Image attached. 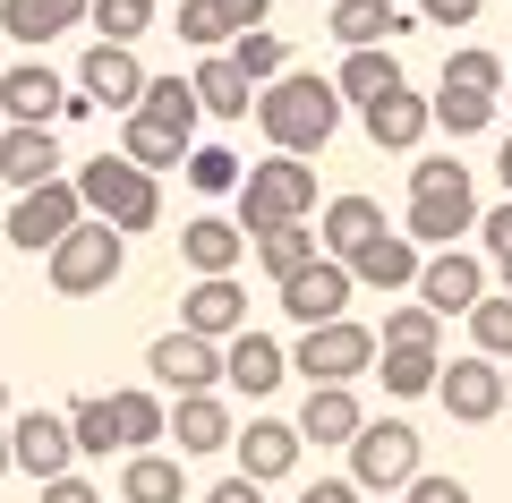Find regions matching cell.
Returning a JSON list of instances; mask_svg holds the SVG:
<instances>
[{
    "label": "cell",
    "mask_w": 512,
    "mask_h": 503,
    "mask_svg": "<svg viewBox=\"0 0 512 503\" xmlns=\"http://www.w3.org/2000/svg\"><path fill=\"white\" fill-rule=\"evenodd\" d=\"M487 299V256H470V248H444V256H427L419 265V307L427 316H470V307Z\"/></svg>",
    "instance_id": "cell-11"
},
{
    "label": "cell",
    "mask_w": 512,
    "mask_h": 503,
    "mask_svg": "<svg viewBox=\"0 0 512 503\" xmlns=\"http://www.w3.org/2000/svg\"><path fill=\"white\" fill-rule=\"evenodd\" d=\"M308 214H316V162L274 154V162H248L239 171V231L248 239L282 231V222H308Z\"/></svg>",
    "instance_id": "cell-4"
},
{
    "label": "cell",
    "mask_w": 512,
    "mask_h": 503,
    "mask_svg": "<svg viewBox=\"0 0 512 503\" xmlns=\"http://www.w3.org/2000/svg\"><path fill=\"white\" fill-rule=\"evenodd\" d=\"M256 128L274 137V154L308 162V154H325L333 128H342V94L316 69H282L274 86H256Z\"/></svg>",
    "instance_id": "cell-1"
},
{
    "label": "cell",
    "mask_w": 512,
    "mask_h": 503,
    "mask_svg": "<svg viewBox=\"0 0 512 503\" xmlns=\"http://www.w3.org/2000/svg\"><path fill=\"white\" fill-rule=\"evenodd\" d=\"M376 231H384V205H376V197H333V205H325V231H316V256L350 265Z\"/></svg>",
    "instance_id": "cell-23"
},
{
    "label": "cell",
    "mask_w": 512,
    "mask_h": 503,
    "mask_svg": "<svg viewBox=\"0 0 512 503\" xmlns=\"http://www.w3.org/2000/svg\"><path fill=\"white\" fill-rule=\"evenodd\" d=\"M86 222V205H77V188L69 180H43V188H26L18 205H9V248H26V256H52L60 239Z\"/></svg>",
    "instance_id": "cell-9"
},
{
    "label": "cell",
    "mask_w": 512,
    "mask_h": 503,
    "mask_svg": "<svg viewBox=\"0 0 512 503\" xmlns=\"http://www.w3.org/2000/svg\"><path fill=\"white\" fill-rule=\"evenodd\" d=\"M103 401H111V435H120V452H154V444H163L171 410L154 393H103Z\"/></svg>",
    "instance_id": "cell-31"
},
{
    "label": "cell",
    "mask_w": 512,
    "mask_h": 503,
    "mask_svg": "<svg viewBox=\"0 0 512 503\" xmlns=\"http://www.w3.org/2000/svg\"><path fill=\"white\" fill-rule=\"evenodd\" d=\"M376 376H384V393H402V401H419V393H436V376H444V350H376Z\"/></svg>",
    "instance_id": "cell-35"
},
{
    "label": "cell",
    "mask_w": 512,
    "mask_h": 503,
    "mask_svg": "<svg viewBox=\"0 0 512 503\" xmlns=\"http://www.w3.org/2000/svg\"><path fill=\"white\" fill-rule=\"evenodd\" d=\"M180 333H197V342H239L248 333V299H239V282H197L180 299Z\"/></svg>",
    "instance_id": "cell-18"
},
{
    "label": "cell",
    "mask_w": 512,
    "mask_h": 503,
    "mask_svg": "<svg viewBox=\"0 0 512 503\" xmlns=\"http://www.w3.org/2000/svg\"><path fill=\"white\" fill-rule=\"evenodd\" d=\"M231 452H239V478H248V486H274V478H291V469H299V452H308V444H299L291 418H248V427L231 435Z\"/></svg>",
    "instance_id": "cell-16"
},
{
    "label": "cell",
    "mask_w": 512,
    "mask_h": 503,
    "mask_svg": "<svg viewBox=\"0 0 512 503\" xmlns=\"http://www.w3.org/2000/svg\"><path fill=\"white\" fill-rule=\"evenodd\" d=\"M504 410H512V367H504Z\"/></svg>",
    "instance_id": "cell-55"
},
{
    "label": "cell",
    "mask_w": 512,
    "mask_h": 503,
    "mask_svg": "<svg viewBox=\"0 0 512 503\" xmlns=\"http://www.w3.org/2000/svg\"><path fill=\"white\" fill-rule=\"evenodd\" d=\"M504 299H512V256H504Z\"/></svg>",
    "instance_id": "cell-54"
},
{
    "label": "cell",
    "mask_w": 512,
    "mask_h": 503,
    "mask_svg": "<svg viewBox=\"0 0 512 503\" xmlns=\"http://www.w3.org/2000/svg\"><path fill=\"white\" fill-rule=\"evenodd\" d=\"M299 503H359V486L350 478H316V486H299Z\"/></svg>",
    "instance_id": "cell-49"
},
{
    "label": "cell",
    "mask_w": 512,
    "mask_h": 503,
    "mask_svg": "<svg viewBox=\"0 0 512 503\" xmlns=\"http://www.w3.org/2000/svg\"><path fill=\"white\" fill-rule=\"evenodd\" d=\"M231 69L248 77V86H274V77L291 69V43H282L274 26H256V35H239V43H231Z\"/></svg>",
    "instance_id": "cell-36"
},
{
    "label": "cell",
    "mask_w": 512,
    "mask_h": 503,
    "mask_svg": "<svg viewBox=\"0 0 512 503\" xmlns=\"http://www.w3.org/2000/svg\"><path fill=\"white\" fill-rule=\"evenodd\" d=\"M504 103H512V77H504Z\"/></svg>",
    "instance_id": "cell-57"
},
{
    "label": "cell",
    "mask_w": 512,
    "mask_h": 503,
    "mask_svg": "<svg viewBox=\"0 0 512 503\" xmlns=\"http://www.w3.org/2000/svg\"><path fill=\"white\" fill-rule=\"evenodd\" d=\"M282 316L299 324V333H316V324H333L350 307V265H333V256H308V265L291 273V282H274Z\"/></svg>",
    "instance_id": "cell-10"
},
{
    "label": "cell",
    "mask_w": 512,
    "mask_h": 503,
    "mask_svg": "<svg viewBox=\"0 0 512 503\" xmlns=\"http://www.w3.org/2000/svg\"><path fill=\"white\" fill-rule=\"evenodd\" d=\"M60 418H69V444L86 452V461H103V452H120V435H111V401H103V393L69 401V410H60Z\"/></svg>",
    "instance_id": "cell-38"
},
{
    "label": "cell",
    "mask_w": 512,
    "mask_h": 503,
    "mask_svg": "<svg viewBox=\"0 0 512 503\" xmlns=\"http://www.w3.org/2000/svg\"><path fill=\"white\" fill-rule=\"evenodd\" d=\"M188 94H197V111H214V120H248L256 111V86L231 69V52H205L197 77H188Z\"/></svg>",
    "instance_id": "cell-26"
},
{
    "label": "cell",
    "mask_w": 512,
    "mask_h": 503,
    "mask_svg": "<svg viewBox=\"0 0 512 503\" xmlns=\"http://www.w3.org/2000/svg\"><path fill=\"white\" fill-rule=\"evenodd\" d=\"M291 367L308 376V393H316V384H359L367 367H376V333L350 324V316H333V324H316V333H299Z\"/></svg>",
    "instance_id": "cell-7"
},
{
    "label": "cell",
    "mask_w": 512,
    "mask_h": 503,
    "mask_svg": "<svg viewBox=\"0 0 512 503\" xmlns=\"http://www.w3.org/2000/svg\"><path fill=\"white\" fill-rule=\"evenodd\" d=\"M43 503H103V495H94V486L69 469V478H52V486H43Z\"/></svg>",
    "instance_id": "cell-50"
},
{
    "label": "cell",
    "mask_w": 512,
    "mask_h": 503,
    "mask_svg": "<svg viewBox=\"0 0 512 503\" xmlns=\"http://www.w3.org/2000/svg\"><path fill=\"white\" fill-rule=\"evenodd\" d=\"M77 94H86L94 111H137L146 103V69H137V52H120V43H94L86 60H77Z\"/></svg>",
    "instance_id": "cell-12"
},
{
    "label": "cell",
    "mask_w": 512,
    "mask_h": 503,
    "mask_svg": "<svg viewBox=\"0 0 512 503\" xmlns=\"http://www.w3.org/2000/svg\"><path fill=\"white\" fill-rule=\"evenodd\" d=\"M444 94H487V103H504V60H495L487 43H461V52L444 60Z\"/></svg>",
    "instance_id": "cell-34"
},
{
    "label": "cell",
    "mask_w": 512,
    "mask_h": 503,
    "mask_svg": "<svg viewBox=\"0 0 512 503\" xmlns=\"http://www.w3.org/2000/svg\"><path fill=\"white\" fill-rule=\"evenodd\" d=\"M146 376L154 384H163V393H214V384H222V350L214 342H197V333H163V342H154L146 350Z\"/></svg>",
    "instance_id": "cell-15"
},
{
    "label": "cell",
    "mask_w": 512,
    "mask_h": 503,
    "mask_svg": "<svg viewBox=\"0 0 512 503\" xmlns=\"http://www.w3.org/2000/svg\"><path fill=\"white\" fill-rule=\"evenodd\" d=\"M188 154H197V145H188V137H171V128L137 120V111L120 120V162H137L146 180H154V171H171V162H188Z\"/></svg>",
    "instance_id": "cell-30"
},
{
    "label": "cell",
    "mask_w": 512,
    "mask_h": 503,
    "mask_svg": "<svg viewBox=\"0 0 512 503\" xmlns=\"http://www.w3.org/2000/svg\"><path fill=\"white\" fill-rule=\"evenodd\" d=\"M180 43H197V52H231V26H222L214 0H180Z\"/></svg>",
    "instance_id": "cell-44"
},
{
    "label": "cell",
    "mask_w": 512,
    "mask_h": 503,
    "mask_svg": "<svg viewBox=\"0 0 512 503\" xmlns=\"http://www.w3.org/2000/svg\"><path fill=\"white\" fill-rule=\"evenodd\" d=\"M470 342H478V359H512V299L470 307Z\"/></svg>",
    "instance_id": "cell-43"
},
{
    "label": "cell",
    "mask_w": 512,
    "mask_h": 503,
    "mask_svg": "<svg viewBox=\"0 0 512 503\" xmlns=\"http://www.w3.org/2000/svg\"><path fill=\"white\" fill-rule=\"evenodd\" d=\"M248 248H256V265L274 273V282H291V273H299V265H308V256H316V231H308V222H282V231L248 239Z\"/></svg>",
    "instance_id": "cell-37"
},
{
    "label": "cell",
    "mask_w": 512,
    "mask_h": 503,
    "mask_svg": "<svg viewBox=\"0 0 512 503\" xmlns=\"http://www.w3.org/2000/svg\"><path fill=\"white\" fill-rule=\"evenodd\" d=\"M0 478H9V427H0Z\"/></svg>",
    "instance_id": "cell-53"
},
{
    "label": "cell",
    "mask_w": 512,
    "mask_h": 503,
    "mask_svg": "<svg viewBox=\"0 0 512 503\" xmlns=\"http://www.w3.org/2000/svg\"><path fill=\"white\" fill-rule=\"evenodd\" d=\"M0 418H9V384H0Z\"/></svg>",
    "instance_id": "cell-56"
},
{
    "label": "cell",
    "mask_w": 512,
    "mask_h": 503,
    "mask_svg": "<svg viewBox=\"0 0 512 503\" xmlns=\"http://www.w3.org/2000/svg\"><path fill=\"white\" fill-rule=\"evenodd\" d=\"M410 503H419V495H410Z\"/></svg>",
    "instance_id": "cell-59"
},
{
    "label": "cell",
    "mask_w": 512,
    "mask_h": 503,
    "mask_svg": "<svg viewBox=\"0 0 512 503\" xmlns=\"http://www.w3.org/2000/svg\"><path fill=\"white\" fill-rule=\"evenodd\" d=\"M436 401L461 418V427H487V418H504V367L470 350V359H453V367L436 376Z\"/></svg>",
    "instance_id": "cell-14"
},
{
    "label": "cell",
    "mask_w": 512,
    "mask_h": 503,
    "mask_svg": "<svg viewBox=\"0 0 512 503\" xmlns=\"http://www.w3.org/2000/svg\"><path fill=\"white\" fill-rule=\"evenodd\" d=\"M120 265H128V239L111 231V222H77L52 248V290L60 299H94V290L120 282Z\"/></svg>",
    "instance_id": "cell-6"
},
{
    "label": "cell",
    "mask_w": 512,
    "mask_h": 503,
    "mask_svg": "<svg viewBox=\"0 0 512 503\" xmlns=\"http://www.w3.org/2000/svg\"><path fill=\"white\" fill-rule=\"evenodd\" d=\"M333 35L350 52H393V35H410V18L393 0H333Z\"/></svg>",
    "instance_id": "cell-25"
},
{
    "label": "cell",
    "mask_w": 512,
    "mask_h": 503,
    "mask_svg": "<svg viewBox=\"0 0 512 503\" xmlns=\"http://www.w3.org/2000/svg\"><path fill=\"white\" fill-rule=\"evenodd\" d=\"M393 86H402V60H393V52H350L342 60V77H333V94H342V103H376V94H393Z\"/></svg>",
    "instance_id": "cell-33"
},
{
    "label": "cell",
    "mask_w": 512,
    "mask_h": 503,
    "mask_svg": "<svg viewBox=\"0 0 512 503\" xmlns=\"http://www.w3.org/2000/svg\"><path fill=\"white\" fill-rule=\"evenodd\" d=\"M69 26H86V0H0V35L18 43H52Z\"/></svg>",
    "instance_id": "cell-28"
},
{
    "label": "cell",
    "mask_w": 512,
    "mask_h": 503,
    "mask_svg": "<svg viewBox=\"0 0 512 503\" xmlns=\"http://www.w3.org/2000/svg\"><path fill=\"white\" fill-rule=\"evenodd\" d=\"M359 120H367V137H376L384 154H410V145H419L427 128H436V120H427V94H410V86H393V94H376V103H367Z\"/></svg>",
    "instance_id": "cell-22"
},
{
    "label": "cell",
    "mask_w": 512,
    "mask_h": 503,
    "mask_svg": "<svg viewBox=\"0 0 512 503\" xmlns=\"http://www.w3.org/2000/svg\"><path fill=\"white\" fill-rule=\"evenodd\" d=\"M427 120H436L444 128V137H478V128H487L495 120V103H487V94H427Z\"/></svg>",
    "instance_id": "cell-39"
},
{
    "label": "cell",
    "mask_w": 512,
    "mask_h": 503,
    "mask_svg": "<svg viewBox=\"0 0 512 503\" xmlns=\"http://www.w3.org/2000/svg\"><path fill=\"white\" fill-rule=\"evenodd\" d=\"M214 9H222V26H231V43H239V35H256V26L274 18V0H214Z\"/></svg>",
    "instance_id": "cell-45"
},
{
    "label": "cell",
    "mask_w": 512,
    "mask_h": 503,
    "mask_svg": "<svg viewBox=\"0 0 512 503\" xmlns=\"http://www.w3.org/2000/svg\"><path fill=\"white\" fill-rule=\"evenodd\" d=\"M495 180H504V197H512V137L495 145Z\"/></svg>",
    "instance_id": "cell-52"
},
{
    "label": "cell",
    "mask_w": 512,
    "mask_h": 503,
    "mask_svg": "<svg viewBox=\"0 0 512 503\" xmlns=\"http://www.w3.org/2000/svg\"><path fill=\"white\" fill-rule=\"evenodd\" d=\"M299 444H350V435L367 427V410H359V393H350V384H316L308 401H299Z\"/></svg>",
    "instance_id": "cell-21"
},
{
    "label": "cell",
    "mask_w": 512,
    "mask_h": 503,
    "mask_svg": "<svg viewBox=\"0 0 512 503\" xmlns=\"http://www.w3.org/2000/svg\"><path fill=\"white\" fill-rule=\"evenodd\" d=\"M487 0H419V26H470Z\"/></svg>",
    "instance_id": "cell-47"
},
{
    "label": "cell",
    "mask_w": 512,
    "mask_h": 503,
    "mask_svg": "<svg viewBox=\"0 0 512 503\" xmlns=\"http://www.w3.org/2000/svg\"><path fill=\"white\" fill-rule=\"evenodd\" d=\"M205 503H265V486H248V478H222Z\"/></svg>",
    "instance_id": "cell-51"
},
{
    "label": "cell",
    "mask_w": 512,
    "mask_h": 503,
    "mask_svg": "<svg viewBox=\"0 0 512 503\" xmlns=\"http://www.w3.org/2000/svg\"><path fill=\"white\" fill-rule=\"evenodd\" d=\"M410 495H419V503H470V486H461V478H427V469H419Z\"/></svg>",
    "instance_id": "cell-48"
},
{
    "label": "cell",
    "mask_w": 512,
    "mask_h": 503,
    "mask_svg": "<svg viewBox=\"0 0 512 503\" xmlns=\"http://www.w3.org/2000/svg\"><path fill=\"white\" fill-rule=\"evenodd\" d=\"M146 9H154V0H146Z\"/></svg>",
    "instance_id": "cell-58"
},
{
    "label": "cell",
    "mask_w": 512,
    "mask_h": 503,
    "mask_svg": "<svg viewBox=\"0 0 512 503\" xmlns=\"http://www.w3.org/2000/svg\"><path fill=\"white\" fill-rule=\"evenodd\" d=\"M419 265L427 256L410 248L402 231H376L359 256H350V290H419Z\"/></svg>",
    "instance_id": "cell-20"
},
{
    "label": "cell",
    "mask_w": 512,
    "mask_h": 503,
    "mask_svg": "<svg viewBox=\"0 0 512 503\" xmlns=\"http://www.w3.org/2000/svg\"><path fill=\"white\" fill-rule=\"evenodd\" d=\"M478 239H487V256H495V265L512 256V197L495 205V214H478Z\"/></svg>",
    "instance_id": "cell-46"
},
{
    "label": "cell",
    "mask_w": 512,
    "mask_h": 503,
    "mask_svg": "<svg viewBox=\"0 0 512 503\" xmlns=\"http://www.w3.org/2000/svg\"><path fill=\"white\" fill-rule=\"evenodd\" d=\"M163 435H180V452H222L239 427H231V401H222V393H188L180 410H171Z\"/></svg>",
    "instance_id": "cell-27"
},
{
    "label": "cell",
    "mask_w": 512,
    "mask_h": 503,
    "mask_svg": "<svg viewBox=\"0 0 512 503\" xmlns=\"http://www.w3.org/2000/svg\"><path fill=\"white\" fill-rule=\"evenodd\" d=\"M180 256H188L197 282H231V265L248 256V231H239L231 214H197V222L180 231Z\"/></svg>",
    "instance_id": "cell-19"
},
{
    "label": "cell",
    "mask_w": 512,
    "mask_h": 503,
    "mask_svg": "<svg viewBox=\"0 0 512 503\" xmlns=\"http://www.w3.org/2000/svg\"><path fill=\"white\" fill-rule=\"evenodd\" d=\"M0 180L18 188H43V180H60V137L52 128H9V137H0Z\"/></svg>",
    "instance_id": "cell-24"
},
{
    "label": "cell",
    "mask_w": 512,
    "mask_h": 503,
    "mask_svg": "<svg viewBox=\"0 0 512 503\" xmlns=\"http://www.w3.org/2000/svg\"><path fill=\"white\" fill-rule=\"evenodd\" d=\"M419 478V427L410 418H367L350 435V486L359 495H393V486Z\"/></svg>",
    "instance_id": "cell-5"
},
{
    "label": "cell",
    "mask_w": 512,
    "mask_h": 503,
    "mask_svg": "<svg viewBox=\"0 0 512 503\" xmlns=\"http://www.w3.org/2000/svg\"><path fill=\"white\" fill-rule=\"evenodd\" d=\"M0 103H9V128H52V120H86V94H69V77L52 60H18L0 77Z\"/></svg>",
    "instance_id": "cell-8"
},
{
    "label": "cell",
    "mask_w": 512,
    "mask_h": 503,
    "mask_svg": "<svg viewBox=\"0 0 512 503\" xmlns=\"http://www.w3.org/2000/svg\"><path fill=\"white\" fill-rule=\"evenodd\" d=\"M291 376V350L274 342V333H239V342H222V384H231V393H248V401H265L274 393V384Z\"/></svg>",
    "instance_id": "cell-17"
},
{
    "label": "cell",
    "mask_w": 512,
    "mask_h": 503,
    "mask_svg": "<svg viewBox=\"0 0 512 503\" xmlns=\"http://www.w3.org/2000/svg\"><path fill=\"white\" fill-rule=\"evenodd\" d=\"M436 333H444V324L427 316L419 299H410V307H393V316H384V333H376V350H436Z\"/></svg>",
    "instance_id": "cell-42"
},
{
    "label": "cell",
    "mask_w": 512,
    "mask_h": 503,
    "mask_svg": "<svg viewBox=\"0 0 512 503\" xmlns=\"http://www.w3.org/2000/svg\"><path fill=\"white\" fill-rule=\"evenodd\" d=\"M86 18L103 26V43H120V52H128V43L154 26V9H146V0H86Z\"/></svg>",
    "instance_id": "cell-41"
},
{
    "label": "cell",
    "mask_w": 512,
    "mask_h": 503,
    "mask_svg": "<svg viewBox=\"0 0 512 503\" xmlns=\"http://www.w3.org/2000/svg\"><path fill=\"white\" fill-rule=\"evenodd\" d=\"M69 461H77V444H69V418H52V410H26L18 427H9V469H26L35 486L69 478Z\"/></svg>",
    "instance_id": "cell-13"
},
{
    "label": "cell",
    "mask_w": 512,
    "mask_h": 503,
    "mask_svg": "<svg viewBox=\"0 0 512 503\" xmlns=\"http://www.w3.org/2000/svg\"><path fill=\"white\" fill-rule=\"evenodd\" d=\"M137 120H154V128H171V137H188L197 145V94H188V77H146V103H137Z\"/></svg>",
    "instance_id": "cell-32"
},
{
    "label": "cell",
    "mask_w": 512,
    "mask_h": 503,
    "mask_svg": "<svg viewBox=\"0 0 512 503\" xmlns=\"http://www.w3.org/2000/svg\"><path fill=\"white\" fill-rule=\"evenodd\" d=\"M461 231H478V197H470V171H461L453 154L444 162H410V222H402V239L410 248H453Z\"/></svg>",
    "instance_id": "cell-2"
},
{
    "label": "cell",
    "mask_w": 512,
    "mask_h": 503,
    "mask_svg": "<svg viewBox=\"0 0 512 503\" xmlns=\"http://www.w3.org/2000/svg\"><path fill=\"white\" fill-rule=\"evenodd\" d=\"M188 188L197 197H239V154L231 145H197L188 154Z\"/></svg>",
    "instance_id": "cell-40"
},
{
    "label": "cell",
    "mask_w": 512,
    "mask_h": 503,
    "mask_svg": "<svg viewBox=\"0 0 512 503\" xmlns=\"http://www.w3.org/2000/svg\"><path fill=\"white\" fill-rule=\"evenodd\" d=\"M69 188H77V205H86V222H111L120 239H128V231H154V222H163V188H154L137 162H120V154H94Z\"/></svg>",
    "instance_id": "cell-3"
},
{
    "label": "cell",
    "mask_w": 512,
    "mask_h": 503,
    "mask_svg": "<svg viewBox=\"0 0 512 503\" xmlns=\"http://www.w3.org/2000/svg\"><path fill=\"white\" fill-rule=\"evenodd\" d=\"M120 503H188L180 461H171V452H128V469H120Z\"/></svg>",
    "instance_id": "cell-29"
}]
</instances>
